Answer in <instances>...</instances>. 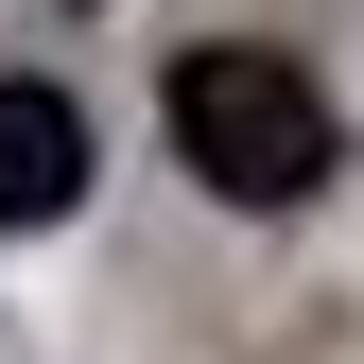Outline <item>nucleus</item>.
Returning <instances> with one entry per match:
<instances>
[{
    "instance_id": "obj_2",
    "label": "nucleus",
    "mask_w": 364,
    "mask_h": 364,
    "mask_svg": "<svg viewBox=\"0 0 364 364\" xmlns=\"http://www.w3.org/2000/svg\"><path fill=\"white\" fill-rule=\"evenodd\" d=\"M87 191V122H70V87H0V225H53Z\"/></svg>"
},
{
    "instance_id": "obj_1",
    "label": "nucleus",
    "mask_w": 364,
    "mask_h": 364,
    "mask_svg": "<svg viewBox=\"0 0 364 364\" xmlns=\"http://www.w3.org/2000/svg\"><path fill=\"white\" fill-rule=\"evenodd\" d=\"M173 156L208 173L225 208H312L347 173V122H330V87L278 70V53H173Z\"/></svg>"
}]
</instances>
